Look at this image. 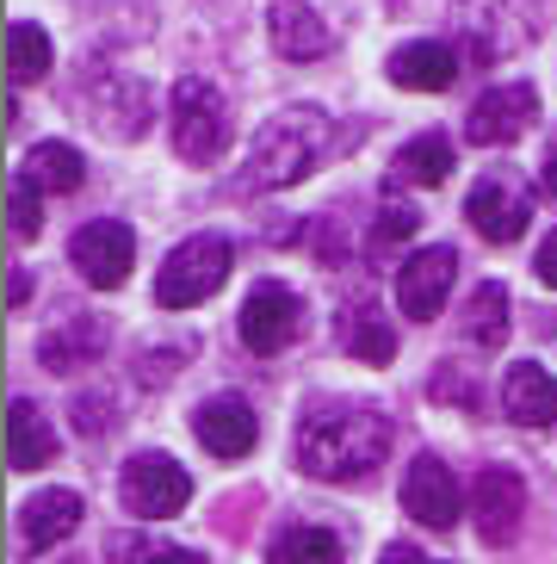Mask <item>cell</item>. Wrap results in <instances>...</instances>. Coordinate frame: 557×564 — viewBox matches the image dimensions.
<instances>
[{
	"label": "cell",
	"instance_id": "1",
	"mask_svg": "<svg viewBox=\"0 0 557 564\" xmlns=\"http://www.w3.org/2000/svg\"><path fill=\"white\" fill-rule=\"evenodd\" d=\"M391 441H396V422L384 410L323 398L297 415L292 453H297V471L316 484H360L391 459Z\"/></svg>",
	"mask_w": 557,
	"mask_h": 564
},
{
	"label": "cell",
	"instance_id": "2",
	"mask_svg": "<svg viewBox=\"0 0 557 564\" xmlns=\"http://www.w3.org/2000/svg\"><path fill=\"white\" fill-rule=\"evenodd\" d=\"M328 150H335V124H328V112H316V106H285V112H273L261 131H254V143H248L242 186H254V193H278V186L310 181L316 167L328 162Z\"/></svg>",
	"mask_w": 557,
	"mask_h": 564
},
{
	"label": "cell",
	"instance_id": "3",
	"mask_svg": "<svg viewBox=\"0 0 557 564\" xmlns=\"http://www.w3.org/2000/svg\"><path fill=\"white\" fill-rule=\"evenodd\" d=\"M167 124H174V155L186 167H217L230 150V100L223 87L205 75H186L167 100Z\"/></svg>",
	"mask_w": 557,
	"mask_h": 564
},
{
	"label": "cell",
	"instance_id": "4",
	"mask_svg": "<svg viewBox=\"0 0 557 564\" xmlns=\"http://www.w3.org/2000/svg\"><path fill=\"white\" fill-rule=\"evenodd\" d=\"M230 236H186L181 249L162 261V273H155V304L162 311H193V304H205L211 292H223V280H230Z\"/></svg>",
	"mask_w": 557,
	"mask_h": 564
},
{
	"label": "cell",
	"instance_id": "5",
	"mask_svg": "<svg viewBox=\"0 0 557 564\" xmlns=\"http://www.w3.org/2000/svg\"><path fill=\"white\" fill-rule=\"evenodd\" d=\"M118 502L136 514V521H174V514L193 502V478H186L181 459L167 453H131L124 471H118Z\"/></svg>",
	"mask_w": 557,
	"mask_h": 564
},
{
	"label": "cell",
	"instance_id": "6",
	"mask_svg": "<svg viewBox=\"0 0 557 564\" xmlns=\"http://www.w3.org/2000/svg\"><path fill=\"white\" fill-rule=\"evenodd\" d=\"M465 217H471V230L483 242H521L526 224H533V193L514 167H490V174H477V186L465 193Z\"/></svg>",
	"mask_w": 557,
	"mask_h": 564
},
{
	"label": "cell",
	"instance_id": "7",
	"mask_svg": "<svg viewBox=\"0 0 557 564\" xmlns=\"http://www.w3.org/2000/svg\"><path fill=\"white\" fill-rule=\"evenodd\" d=\"M81 112L99 124V137L136 143V137L149 131V118H155V94H149V82H136L124 68H99V82H87Z\"/></svg>",
	"mask_w": 557,
	"mask_h": 564
},
{
	"label": "cell",
	"instance_id": "8",
	"mask_svg": "<svg viewBox=\"0 0 557 564\" xmlns=\"http://www.w3.org/2000/svg\"><path fill=\"white\" fill-rule=\"evenodd\" d=\"M236 329H242V348H248V354L273 360V354H278V348H292L297 329H304V299H297L292 285H278V280L248 285Z\"/></svg>",
	"mask_w": 557,
	"mask_h": 564
},
{
	"label": "cell",
	"instance_id": "9",
	"mask_svg": "<svg viewBox=\"0 0 557 564\" xmlns=\"http://www.w3.org/2000/svg\"><path fill=\"white\" fill-rule=\"evenodd\" d=\"M533 124H539V94H533V82H502L490 94H477V106L465 112V137H471L477 150H509Z\"/></svg>",
	"mask_w": 557,
	"mask_h": 564
},
{
	"label": "cell",
	"instance_id": "10",
	"mask_svg": "<svg viewBox=\"0 0 557 564\" xmlns=\"http://www.w3.org/2000/svg\"><path fill=\"white\" fill-rule=\"evenodd\" d=\"M68 261H75V273H81L94 292H118V285L131 280V267H136L131 224H118V217H94V224H81L75 242H68Z\"/></svg>",
	"mask_w": 557,
	"mask_h": 564
},
{
	"label": "cell",
	"instance_id": "11",
	"mask_svg": "<svg viewBox=\"0 0 557 564\" xmlns=\"http://www.w3.org/2000/svg\"><path fill=\"white\" fill-rule=\"evenodd\" d=\"M465 502H471V490H459L452 465H446L440 453H415L409 471H403V509H409L415 528L446 533L465 514Z\"/></svg>",
	"mask_w": 557,
	"mask_h": 564
},
{
	"label": "cell",
	"instance_id": "12",
	"mask_svg": "<svg viewBox=\"0 0 557 564\" xmlns=\"http://www.w3.org/2000/svg\"><path fill=\"white\" fill-rule=\"evenodd\" d=\"M452 280H459V254L446 242H422L409 261L396 267V311L409 323H434L452 299Z\"/></svg>",
	"mask_w": 557,
	"mask_h": 564
},
{
	"label": "cell",
	"instance_id": "13",
	"mask_svg": "<svg viewBox=\"0 0 557 564\" xmlns=\"http://www.w3.org/2000/svg\"><path fill=\"white\" fill-rule=\"evenodd\" d=\"M521 514H526V484L514 465H483L471 484V521H477V540L490 546H509L521 533Z\"/></svg>",
	"mask_w": 557,
	"mask_h": 564
},
{
	"label": "cell",
	"instance_id": "14",
	"mask_svg": "<svg viewBox=\"0 0 557 564\" xmlns=\"http://www.w3.org/2000/svg\"><path fill=\"white\" fill-rule=\"evenodd\" d=\"M502 415L514 429H557V379L539 360H514L502 372Z\"/></svg>",
	"mask_w": 557,
	"mask_h": 564
},
{
	"label": "cell",
	"instance_id": "15",
	"mask_svg": "<svg viewBox=\"0 0 557 564\" xmlns=\"http://www.w3.org/2000/svg\"><path fill=\"white\" fill-rule=\"evenodd\" d=\"M75 528H81V497H75V490H37V497L19 509V521H13L19 558H37V552H50L56 540H68Z\"/></svg>",
	"mask_w": 557,
	"mask_h": 564
},
{
	"label": "cell",
	"instance_id": "16",
	"mask_svg": "<svg viewBox=\"0 0 557 564\" xmlns=\"http://www.w3.org/2000/svg\"><path fill=\"white\" fill-rule=\"evenodd\" d=\"M266 32H273V51L285 63H323L335 51V32L328 19L316 13L310 0H285V7H266Z\"/></svg>",
	"mask_w": 557,
	"mask_h": 564
},
{
	"label": "cell",
	"instance_id": "17",
	"mask_svg": "<svg viewBox=\"0 0 557 564\" xmlns=\"http://www.w3.org/2000/svg\"><path fill=\"white\" fill-rule=\"evenodd\" d=\"M335 341H341V354H353V360L365 366H391L396 360V329L391 316L378 311V299H347L341 316H335Z\"/></svg>",
	"mask_w": 557,
	"mask_h": 564
},
{
	"label": "cell",
	"instance_id": "18",
	"mask_svg": "<svg viewBox=\"0 0 557 564\" xmlns=\"http://www.w3.org/2000/svg\"><path fill=\"white\" fill-rule=\"evenodd\" d=\"M193 434L217 453V459H248L254 441H261V422H254V410H248L242 398H211V403L193 410Z\"/></svg>",
	"mask_w": 557,
	"mask_h": 564
},
{
	"label": "cell",
	"instance_id": "19",
	"mask_svg": "<svg viewBox=\"0 0 557 564\" xmlns=\"http://www.w3.org/2000/svg\"><path fill=\"white\" fill-rule=\"evenodd\" d=\"M384 75H391L403 94H446L452 75H459V51H452L446 37H415V44H403V51L384 63Z\"/></svg>",
	"mask_w": 557,
	"mask_h": 564
},
{
	"label": "cell",
	"instance_id": "20",
	"mask_svg": "<svg viewBox=\"0 0 557 564\" xmlns=\"http://www.w3.org/2000/svg\"><path fill=\"white\" fill-rule=\"evenodd\" d=\"M19 181L44 193V199H68V193L87 186V155L75 143H32L25 162H19Z\"/></svg>",
	"mask_w": 557,
	"mask_h": 564
},
{
	"label": "cell",
	"instance_id": "21",
	"mask_svg": "<svg viewBox=\"0 0 557 564\" xmlns=\"http://www.w3.org/2000/svg\"><path fill=\"white\" fill-rule=\"evenodd\" d=\"M56 429H50V415L37 410L32 398H13L7 403V465L13 471H37V465L56 459Z\"/></svg>",
	"mask_w": 557,
	"mask_h": 564
},
{
	"label": "cell",
	"instance_id": "22",
	"mask_svg": "<svg viewBox=\"0 0 557 564\" xmlns=\"http://www.w3.org/2000/svg\"><path fill=\"white\" fill-rule=\"evenodd\" d=\"M50 75V32L32 19H7V82L32 87Z\"/></svg>",
	"mask_w": 557,
	"mask_h": 564
},
{
	"label": "cell",
	"instance_id": "23",
	"mask_svg": "<svg viewBox=\"0 0 557 564\" xmlns=\"http://www.w3.org/2000/svg\"><path fill=\"white\" fill-rule=\"evenodd\" d=\"M452 167H459V150H452L446 131H422L415 143H403V155H396V174L415 181V186H446Z\"/></svg>",
	"mask_w": 557,
	"mask_h": 564
},
{
	"label": "cell",
	"instance_id": "24",
	"mask_svg": "<svg viewBox=\"0 0 557 564\" xmlns=\"http://www.w3.org/2000/svg\"><path fill=\"white\" fill-rule=\"evenodd\" d=\"M99 354H106V329H99L94 316H75L68 329L44 335V348H37V360H44L50 372H75V366L99 360Z\"/></svg>",
	"mask_w": 557,
	"mask_h": 564
},
{
	"label": "cell",
	"instance_id": "25",
	"mask_svg": "<svg viewBox=\"0 0 557 564\" xmlns=\"http://www.w3.org/2000/svg\"><path fill=\"white\" fill-rule=\"evenodd\" d=\"M465 341L477 348H502L509 341V285L502 280H483L465 304Z\"/></svg>",
	"mask_w": 557,
	"mask_h": 564
},
{
	"label": "cell",
	"instance_id": "26",
	"mask_svg": "<svg viewBox=\"0 0 557 564\" xmlns=\"http://www.w3.org/2000/svg\"><path fill=\"white\" fill-rule=\"evenodd\" d=\"M347 546L328 528H278L273 546H266V564H341Z\"/></svg>",
	"mask_w": 557,
	"mask_h": 564
},
{
	"label": "cell",
	"instance_id": "27",
	"mask_svg": "<svg viewBox=\"0 0 557 564\" xmlns=\"http://www.w3.org/2000/svg\"><path fill=\"white\" fill-rule=\"evenodd\" d=\"M415 230H422V212H415V205L384 199V205H378V217H372V230H365V254H372V261H384V254L403 249Z\"/></svg>",
	"mask_w": 557,
	"mask_h": 564
},
{
	"label": "cell",
	"instance_id": "28",
	"mask_svg": "<svg viewBox=\"0 0 557 564\" xmlns=\"http://www.w3.org/2000/svg\"><path fill=\"white\" fill-rule=\"evenodd\" d=\"M112 564H205L193 546H167V540H136V533H118L112 540Z\"/></svg>",
	"mask_w": 557,
	"mask_h": 564
},
{
	"label": "cell",
	"instance_id": "29",
	"mask_svg": "<svg viewBox=\"0 0 557 564\" xmlns=\"http://www.w3.org/2000/svg\"><path fill=\"white\" fill-rule=\"evenodd\" d=\"M7 224H13V242H37V224H44V193H32L19 174L7 186Z\"/></svg>",
	"mask_w": 557,
	"mask_h": 564
},
{
	"label": "cell",
	"instance_id": "30",
	"mask_svg": "<svg viewBox=\"0 0 557 564\" xmlns=\"http://www.w3.org/2000/svg\"><path fill=\"white\" fill-rule=\"evenodd\" d=\"M533 273H539V280H545V285H551V292H557V230H551V236H545V242H539V254H533Z\"/></svg>",
	"mask_w": 557,
	"mask_h": 564
},
{
	"label": "cell",
	"instance_id": "31",
	"mask_svg": "<svg viewBox=\"0 0 557 564\" xmlns=\"http://www.w3.org/2000/svg\"><path fill=\"white\" fill-rule=\"evenodd\" d=\"M13 292H7V304H13V311H25V304H32V273H25V267H13Z\"/></svg>",
	"mask_w": 557,
	"mask_h": 564
},
{
	"label": "cell",
	"instance_id": "32",
	"mask_svg": "<svg viewBox=\"0 0 557 564\" xmlns=\"http://www.w3.org/2000/svg\"><path fill=\"white\" fill-rule=\"evenodd\" d=\"M378 564H440V558H427V552H415V546H384Z\"/></svg>",
	"mask_w": 557,
	"mask_h": 564
},
{
	"label": "cell",
	"instance_id": "33",
	"mask_svg": "<svg viewBox=\"0 0 557 564\" xmlns=\"http://www.w3.org/2000/svg\"><path fill=\"white\" fill-rule=\"evenodd\" d=\"M539 181H545V193H551V199H557V143H551V150H545V167H539Z\"/></svg>",
	"mask_w": 557,
	"mask_h": 564
}]
</instances>
